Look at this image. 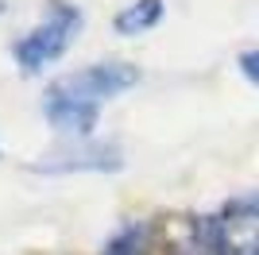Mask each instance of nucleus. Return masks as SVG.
<instances>
[{
    "mask_svg": "<svg viewBox=\"0 0 259 255\" xmlns=\"http://www.w3.org/2000/svg\"><path fill=\"white\" fill-rule=\"evenodd\" d=\"M81 23H85V16H81L77 4H70V0H51V4H47V20L35 23L31 31L12 47L20 70L23 74H39L43 66L58 62V58L70 51V42L77 39Z\"/></svg>",
    "mask_w": 259,
    "mask_h": 255,
    "instance_id": "1",
    "label": "nucleus"
},
{
    "mask_svg": "<svg viewBox=\"0 0 259 255\" xmlns=\"http://www.w3.org/2000/svg\"><path fill=\"white\" fill-rule=\"evenodd\" d=\"M140 81H143V74H140V66H132V62H93V66H85V70L54 77V81L47 85V93L101 112L105 101L120 97L124 89H136Z\"/></svg>",
    "mask_w": 259,
    "mask_h": 255,
    "instance_id": "2",
    "label": "nucleus"
},
{
    "mask_svg": "<svg viewBox=\"0 0 259 255\" xmlns=\"http://www.w3.org/2000/svg\"><path fill=\"white\" fill-rule=\"evenodd\" d=\"M124 159H120L116 147H89V151H70V155H54V159L35 162L31 170H43V174H70V170H93V174H105V170H120Z\"/></svg>",
    "mask_w": 259,
    "mask_h": 255,
    "instance_id": "3",
    "label": "nucleus"
},
{
    "mask_svg": "<svg viewBox=\"0 0 259 255\" xmlns=\"http://www.w3.org/2000/svg\"><path fill=\"white\" fill-rule=\"evenodd\" d=\"M162 0H132L128 8H120L116 12V20H112V27H116V35H143V31H151V27H159L162 20Z\"/></svg>",
    "mask_w": 259,
    "mask_h": 255,
    "instance_id": "4",
    "label": "nucleus"
},
{
    "mask_svg": "<svg viewBox=\"0 0 259 255\" xmlns=\"http://www.w3.org/2000/svg\"><path fill=\"white\" fill-rule=\"evenodd\" d=\"M151 244V228L147 224H124L112 240H108L105 255H143Z\"/></svg>",
    "mask_w": 259,
    "mask_h": 255,
    "instance_id": "5",
    "label": "nucleus"
},
{
    "mask_svg": "<svg viewBox=\"0 0 259 255\" xmlns=\"http://www.w3.org/2000/svg\"><path fill=\"white\" fill-rule=\"evenodd\" d=\"M236 66H240V74H244V77H248V81H251V85L259 89V47L244 51V54L236 58Z\"/></svg>",
    "mask_w": 259,
    "mask_h": 255,
    "instance_id": "6",
    "label": "nucleus"
},
{
    "mask_svg": "<svg viewBox=\"0 0 259 255\" xmlns=\"http://www.w3.org/2000/svg\"><path fill=\"white\" fill-rule=\"evenodd\" d=\"M248 201H251V209H255V212H259V197H248Z\"/></svg>",
    "mask_w": 259,
    "mask_h": 255,
    "instance_id": "7",
    "label": "nucleus"
},
{
    "mask_svg": "<svg viewBox=\"0 0 259 255\" xmlns=\"http://www.w3.org/2000/svg\"><path fill=\"white\" fill-rule=\"evenodd\" d=\"M0 12H4V0H0Z\"/></svg>",
    "mask_w": 259,
    "mask_h": 255,
    "instance_id": "8",
    "label": "nucleus"
}]
</instances>
